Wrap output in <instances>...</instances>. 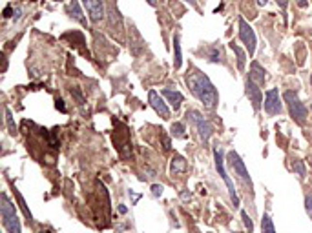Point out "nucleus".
<instances>
[{
	"label": "nucleus",
	"mask_w": 312,
	"mask_h": 233,
	"mask_svg": "<svg viewBox=\"0 0 312 233\" xmlns=\"http://www.w3.org/2000/svg\"><path fill=\"white\" fill-rule=\"evenodd\" d=\"M278 2V6L281 9H287V4H289V0H276Z\"/></svg>",
	"instance_id": "c85d7f7f"
},
{
	"label": "nucleus",
	"mask_w": 312,
	"mask_h": 233,
	"mask_svg": "<svg viewBox=\"0 0 312 233\" xmlns=\"http://www.w3.org/2000/svg\"><path fill=\"white\" fill-rule=\"evenodd\" d=\"M261 233H276L274 222L268 213H263V218H261Z\"/></svg>",
	"instance_id": "a211bd4d"
},
{
	"label": "nucleus",
	"mask_w": 312,
	"mask_h": 233,
	"mask_svg": "<svg viewBox=\"0 0 312 233\" xmlns=\"http://www.w3.org/2000/svg\"><path fill=\"white\" fill-rule=\"evenodd\" d=\"M248 78H252V80L258 84V86H263V82H265V69L261 68L258 62H252Z\"/></svg>",
	"instance_id": "ddd939ff"
},
{
	"label": "nucleus",
	"mask_w": 312,
	"mask_h": 233,
	"mask_svg": "<svg viewBox=\"0 0 312 233\" xmlns=\"http://www.w3.org/2000/svg\"><path fill=\"white\" fill-rule=\"evenodd\" d=\"M148 4H150L152 8H155V6H157V0H148Z\"/></svg>",
	"instance_id": "72a5a7b5"
},
{
	"label": "nucleus",
	"mask_w": 312,
	"mask_h": 233,
	"mask_svg": "<svg viewBox=\"0 0 312 233\" xmlns=\"http://www.w3.org/2000/svg\"><path fill=\"white\" fill-rule=\"evenodd\" d=\"M82 4L93 22L102 20V16H104V4H102V0H82Z\"/></svg>",
	"instance_id": "9b49d317"
},
{
	"label": "nucleus",
	"mask_w": 312,
	"mask_h": 233,
	"mask_svg": "<svg viewBox=\"0 0 312 233\" xmlns=\"http://www.w3.org/2000/svg\"><path fill=\"white\" fill-rule=\"evenodd\" d=\"M0 215H2V224L8 230V233H22L15 204H11L6 193H2V197H0Z\"/></svg>",
	"instance_id": "f03ea898"
},
{
	"label": "nucleus",
	"mask_w": 312,
	"mask_h": 233,
	"mask_svg": "<svg viewBox=\"0 0 312 233\" xmlns=\"http://www.w3.org/2000/svg\"><path fill=\"white\" fill-rule=\"evenodd\" d=\"M71 95L77 98V104H84V97L79 88H71Z\"/></svg>",
	"instance_id": "a878e982"
},
{
	"label": "nucleus",
	"mask_w": 312,
	"mask_h": 233,
	"mask_svg": "<svg viewBox=\"0 0 312 233\" xmlns=\"http://www.w3.org/2000/svg\"><path fill=\"white\" fill-rule=\"evenodd\" d=\"M265 111L268 115H279L283 111L281 95L278 90H268L265 93Z\"/></svg>",
	"instance_id": "1a4fd4ad"
},
{
	"label": "nucleus",
	"mask_w": 312,
	"mask_h": 233,
	"mask_svg": "<svg viewBox=\"0 0 312 233\" xmlns=\"http://www.w3.org/2000/svg\"><path fill=\"white\" fill-rule=\"evenodd\" d=\"M170 129H172V135L175 139H186V128H184L183 122H174Z\"/></svg>",
	"instance_id": "6ab92c4d"
},
{
	"label": "nucleus",
	"mask_w": 312,
	"mask_h": 233,
	"mask_svg": "<svg viewBox=\"0 0 312 233\" xmlns=\"http://www.w3.org/2000/svg\"><path fill=\"white\" fill-rule=\"evenodd\" d=\"M229 164H230V168L234 170V175H237L245 184H248V188H252V179H250V175H248V170H246L245 162L241 160V157L237 155L236 151H230L229 153Z\"/></svg>",
	"instance_id": "423d86ee"
},
{
	"label": "nucleus",
	"mask_w": 312,
	"mask_h": 233,
	"mask_svg": "<svg viewBox=\"0 0 312 233\" xmlns=\"http://www.w3.org/2000/svg\"><path fill=\"white\" fill-rule=\"evenodd\" d=\"M163 184H152V195L155 197V199H159L161 195H163Z\"/></svg>",
	"instance_id": "bb28decb"
},
{
	"label": "nucleus",
	"mask_w": 312,
	"mask_h": 233,
	"mask_svg": "<svg viewBox=\"0 0 312 233\" xmlns=\"http://www.w3.org/2000/svg\"><path fill=\"white\" fill-rule=\"evenodd\" d=\"M186 2H188V4H190L192 8H197V4H196V0H186Z\"/></svg>",
	"instance_id": "2f4dec72"
},
{
	"label": "nucleus",
	"mask_w": 312,
	"mask_h": 233,
	"mask_svg": "<svg viewBox=\"0 0 312 233\" xmlns=\"http://www.w3.org/2000/svg\"><path fill=\"white\" fill-rule=\"evenodd\" d=\"M305 211H307V215L312 218V191H309V193L305 195Z\"/></svg>",
	"instance_id": "b1692460"
},
{
	"label": "nucleus",
	"mask_w": 312,
	"mask_h": 233,
	"mask_svg": "<svg viewBox=\"0 0 312 233\" xmlns=\"http://www.w3.org/2000/svg\"><path fill=\"white\" fill-rule=\"evenodd\" d=\"M219 57H221V49H219V47H213L212 51L208 53V61H210V62H219L221 61Z\"/></svg>",
	"instance_id": "393cba45"
},
{
	"label": "nucleus",
	"mask_w": 312,
	"mask_h": 233,
	"mask_svg": "<svg viewBox=\"0 0 312 233\" xmlns=\"http://www.w3.org/2000/svg\"><path fill=\"white\" fill-rule=\"evenodd\" d=\"M15 193H16V197H18V202H20V208H22L24 215H26V217H28V220H30V222H33V215H31V211L28 210V206H26V202H24L22 195H20V193H18V191H15Z\"/></svg>",
	"instance_id": "4be33fe9"
},
{
	"label": "nucleus",
	"mask_w": 312,
	"mask_h": 233,
	"mask_svg": "<svg viewBox=\"0 0 312 233\" xmlns=\"http://www.w3.org/2000/svg\"><path fill=\"white\" fill-rule=\"evenodd\" d=\"M183 64V51H181V37L175 35L174 37V68L179 69Z\"/></svg>",
	"instance_id": "2eb2a0df"
},
{
	"label": "nucleus",
	"mask_w": 312,
	"mask_h": 233,
	"mask_svg": "<svg viewBox=\"0 0 312 233\" xmlns=\"http://www.w3.org/2000/svg\"><path fill=\"white\" fill-rule=\"evenodd\" d=\"M245 93H246V97H248V102H250L252 108H254V111L258 113L259 109H261V106H263V91H261V88H259L252 78H246V82H245Z\"/></svg>",
	"instance_id": "6e6552de"
},
{
	"label": "nucleus",
	"mask_w": 312,
	"mask_h": 233,
	"mask_svg": "<svg viewBox=\"0 0 312 233\" xmlns=\"http://www.w3.org/2000/svg\"><path fill=\"white\" fill-rule=\"evenodd\" d=\"M186 84L190 88L192 95L199 98L206 109H215L219 104V93L215 90V86L210 82V78L197 68L188 69L186 73Z\"/></svg>",
	"instance_id": "f257e3e1"
},
{
	"label": "nucleus",
	"mask_w": 312,
	"mask_h": 233,
	"mask_svg": "<svg viewBox=\"0 0 312 233\" xmlns=\"http://www.w3.org/2000/svg\"><path fill=\"white\" fill-rule=\"evenodd\" d=\"M259 6H266V0H258Z\"/></svg>",
	"instance_id": "c9c22d12"
},
{
	"label": "nucleus",
	"mask_w": 312,
	"mask_h": 233,
	"mask_svg": "<svg viewBox=\"0 0 312 233\" xmlns=\"http://www.w3.org/2000/svg\"><path fill=\"white\" fill-rule=\"evenodd\" d=\"M183 171H186V160H184V157H181V155H175V157L172 158V162H170V175L175 177V175H179V173Z\"/></svg>",
	"instance_id": "4468645a"
},
{
	"label": "nucleus",
	"mask_w": 312,
	"mask_h": 233,
	"mask_svg": "<svg viewBox=\"0 0 312 233\" xmlns=\"http://www.w3.org/2000/svg\"><path fill=\"white\" fill-rule=\"evenodd\" d=\"M239 38H241V42L246 46L248 55L252 57V55L256 53V33H254L250 24L246 22L245 18H239Z\"/></svg>",
	"instance_id": "0eeeda50"
},
{
	"label": "nucleus",
	"mask_w": 312,
	"mask_h": 233,
	"mask_svg": "<svg viewBox=\"0 0 312 233\" xmlns=\"http://www.w3.org/2000/svg\"><path fill=\"white\" fill-rule=\"evenodd\" d=\"M283 98H285V102L289 106V111H290V117L296 121V124L299 126H303L305 122H307V106L299 100L296 91H285L283 93Z\"/></svg>",
	"instance_id": "20e7f679"
},
{
	"label": "nucleus",
	"mask_w": 312,
	"mask_h": 233,
	"mask_svg": "<svg viewBox=\"0 0 312 233\" xmlns=\"http://www.w3.org/2000/svg\"><path fill=\"white\" fill-rule=\"evenodd\" d=\"M119 211H121V213H126L128 210H126V206H119Z\"/></svg>",
	"instance_id": "f704fd0d"
},
{
	"label": "nucleus",
	"mask_w": 312,
	"mask_h": 233,
	"mask_svg": "<svg viewBox=\"0 0 312 233\" xmlns=\"http://www.w3.org/2000/svg\"><path fill=\"white\" fill-rule=\"evenodd\" d=\"M241 218H243V224H245V228L248 230V233L254 232V222H252L250 215H248L246 211H241Z\"/></svg>",
	"instance_id": "5701e85b"
},
{
	"label": "nucleus",
	"mask_w": 312,
	"mask_h": 233,
	"mask_svg": "<svg viewBox=\"0 0 312 233\" xmlns=\"http://www.w3.org/2000/svg\"><path fill=\"white\" fill-rule=\"evenodd\" d=\"M311 84H312V75H311Z\"/></svg>",
	"instance_id": "e433bc0d"
},
{
	"label": "nucleus",
	"mask_w": 312,
	"mask_h": 233,
	"mask_svg": "<svg viewBox=\"0 0 312 233\" xmlns=\"http://www.w3.org/2000/svg\"><path fill=\"white\" fill-rule=\"evenodd\" d=\"M68 9H69V13H71V16H75L77 20L82 24V26L86 24V20H84V16H82V11H81V8H79V2H77V0H71V2H69Z\"/></svg>",
	"instance_id": "f3484780"
},
{
	"label": "nucleus",
	"mask_w": 312,
	"mask_h": 233,
	"mask_svg": "<svg viewBox=\"0 0 312 233\" xmlns=\"http://www.w3.org/2000/svg\"><path fill=\"white\" fill-rule=\"evenodd\" d=\"M230 47H232V51L236 53L237 68H239V69H241V71H243V69H245V62H246V55H245L243 49H241V47H239V46H237V44H234V42L230 44Z\"/></svg>",
	"instance_id": "dca6fc26"
},
{
	"label": "nucleus",
	"mask_w": 312,
	"mask_h": 233,
	"mask_svg": "<svg viewBox=\"0 0 312 233\" xmlns=\"http://www.w3.org/2000/svg\"><path fill=\"white\" fill-rule=\"evenodd\" d=\"M186 119H188L192 126L196 128V131H197L199 137H201V140L205 144L208 142L213 133V128L212 124L205 119V115L201 111H197V109H188V111H186Z\"/></svg>",
	"instance_id": "39448f33"
},
{
	"label": "nucleus",
	"mask_w": 312,
	"mask_h": 233,
	"mask_svg": "<svg viewBox=\"0 0 312 233\" xmlns=\"http://www.w3.org/2000/svg\"><path fill=\"white\" fill-rule=\"evenodd\" d=\"M213 160H215V170L217 173L221 175V179L225 181L227 184V188H229V195L232 199V202H234V208H239V195H237L236 188H234V182L230 179V175L227 173V168H225V155H223V148L217 146V148H213Z\"/></svg>",
	"instance_id": "7ed1b4c3"
},
{
	"label": "nucleus",
	"mask_w": 312,
	"mask_h": 233,
	"mask_svg": "<svg viewBox=\"0 0 312 233\" xmlns=\"http://www.w3.org/2000/svg\"><path fill=\"white\" fill-rule=\"evenodd\" d=\"M6 122H8L9 133H11V135H15V133H16V126H15V121H13V115H11V111H9L8 108H6Z\"/></svg>",
	"instance_id": "412c9836"
},
{
	"label": "nucleus",
	"mask_w": 312,
	"mask_h": 233,
	"mask_svg": "<svg viewBox=\"0 0 312 233\" xmlns=\"http://www.w3.org/2000/svg\"><path fill=\"white\" fill-rule=\"evenodd\" d=\"M297 6H299V8H305V6H307V0H297Z\"/></svg>",
	"instance_id": "c756f323"
},
{
	"label": "nucleus",
	"mask_w": 312,
	"mask_h": 233,
	"mask_svg": "<svg viewBox=\"0 0 312 233\" xmlns=\"http://www.w3.org/2000/svg\"><path fill=\"white\" fill-rule=\"evenodd\" d=\"M292 171H296L299 179H305V175H307V168H305L303 160L294 158V160H292Z\"/></svg>",
	"instance_id": "aec40b11"
},
{
	"label": "nucleus",
	"mask_w": 312,
	"mask_h": 233,
	"mask_svg": "<svg viewBox=\"0 0 312 233\" xmlns=\"http://www.w3.org/2000/svg\"><path fill=\"white\" fill-rule=\"evenodd\" d=\"M57 109H61L62 113L66 111V106H64V100H62V98H57Z\"/></svg>",
	"instance_id": "cd10ccee"
},
{
	"label": "nucleus",
	"mask_w": 312,
	"mask_h": 233,
	"mask_svg": "<svg viewBox=\"0 0 312 233\" xmlns=\"http://www.w3.org/2000/svg\"><path fill=\"white\" fill-rule=\"evenodd\" d=\"M208 233H212V232H208Z\"/></svg>",
	"instance_id": "4c0bfd02"
},
{
	"label": "nucleus",
	"mask_w": 312,
	"mask_h": 233,
	"mask_svg": "<svg viewBox=\"0 0 312 233\" xmlns=\"http://www.w3.org/2000/svg\"><path fill=\"white\" fill-rule=\"evenodd\" d=\"M148 102H150V106L155 109V113L159 115L161 119H164V121L170 119V109H168V106H166V102H164V97H163V95H159L157 91L150 90L148 91Z\"/></svg>",
	"instance_id": "9d476101"
},
{
	"label": "nucleus",
	"mask_w": 312,
	"mask_h": 233,
	"mask_svg": "<svg viewBox=\"0 0 312 233\" xmlns=\"http://www.w3.org/2000/svg\"><path fill=\"white\" fill-rule=\"evenodd\" d=\"M161 95H163V97L166 98L168 102L172 104V108H174L175 111H177V109L181 108V104H183V100H184L183 95H181L179 91H177V90H170V88H166V90L161 91Z\"/></svg>",
	"instance_id": "f8f14e48"
},
{
	"label": "nucleus",
	"mask_w": 312,
	"mask_h": 233,
	"mask_svg": "<svg viewBox=\"0 0 312 233\" xmlns=\"http://www.w3.org/2000/svg\"><path fill=\"white\" fill-rule=\"evenodd\" d=\"M181 199H184V201L190 199V193H188V191H183V193H181Z\"/></svg>",
	"instance_id": "7c9ffc66"
},
{
	"label": "nucleus",
	"mask_w": 312,
	"mask_h": 233,
	"mask_svg": "<svg viewBox=\"0 0 312 233\" xmlns=\"http://www.w3.org/2000/svg\"><path fill=\"white\" fill-rule=\"evenodd\" d=\"M4 16H11V8H6V11H4Z\"/></svg>",
	"instance_id": "473e14b6"
}]
</instances>
